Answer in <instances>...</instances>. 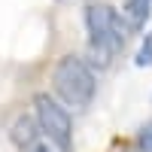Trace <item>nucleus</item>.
<instances>
[{
	"instance_id": "nucleus-2",
	"label": "nucleus",
	"mask_w": 152,
	"mask_h": 152,
	"mask_svg": "<svg viewBox=\"0 0 152 152\" xmlns=\"http://www.w3.org/2000/svg\"><path fill=\"white\" fill-rule=\"evenodd\" d=\"M52 85H55V94L64 100L67 107H76V110H82V107L91 104L94 88H97L91 67H88L82 58H76V55H64L55 64Z\"/></svg>"
},
{
	"instance_id": "nucleus-4",
	"label": "nucleus",
	"mask_w": 152,
	"mask_h": 152,
	"mask_svg": "<svg viewBox=\"0 0 152 152\" xmlns=\"http://www.w3.org/2000/svg\"><path fill=\"white\" fill-rule=\"evenodd\" d=\"M37 134H43V131H40V125H37V119L21 116V119H15V125H12V143H15L18 149H24V146H34Z\"/></svg>"
},
{
	"instance_id": "nucleus-8",
	"label": "nucleus",
	"mask_w": 152,
	"mask_h": 152,
	"mask_svg": "<svg viewBox=\"0 0 152 152\" xmlns=\"http://www.w3.org/2000/svg\"><path fill=\"white\" fill-rule=\"evenodd\" d=\"M34 152H52V149H49V146H37Z\"/></svg>"
},
{
	"instance_id": "nucleus-5",
	"label": "nucleus",
	"mask_w": 152,
	"mask_h": 152,
	"mask_svg": "<svg viewBox=\"0 0 152 152\" xmlns=\"http://www.w3.org/2000/svg\"><path fill=\"white\" fill-rule=\"evenodd\" d=\"M149 6L152 0H125V21H128V28H143L146 24V15H149Z\"/></svg>"
},
{
	"instance_id": "nucleus-1",
	"label": "nucleus",
	"mask_w": 152,
	"mask_h": 152,
	"mask_svg": "<svg viewBox=\"0 0 152 152\" xmlns=\"http://www.w3.org/2000/svg\"><path fill=\"white\" fill-rule=\"evenodd\" d=\"M85 31H88V49L100 64H110L122 52L125 37H128V21L107 3H88L85 6Z\"/></svg>"
},
{
	"instance_id": "nucleus-7",
	"label": "nucleus",
	"mask_w": 152,
	"mask_h": 152,
	"mask_svg": "<svg viewBox=\"0 0 152 152\" xmlns=\"http://www.w3.org/2000/svg\"><path fill=\"white\" fill-rule=\"evenodd\" d=\"M137 143H140V152H152V119L140 128V137H137Z\"/></svg>"
},
{
	"instance_id": "nucleus-6",
	"label": "nucleus",
	"mask_w": 152,
	"mask_h": 152,
	"mask_svg": "<svg viewBox=\"0 0 152 152\" xmlns=\"http://www.w3.org/2000/svg\"><path fill=\"white\" fill-rule=\"evenodd\" d=\"M134 64H137V67H146V64H152V28H149V34L143 37L140 49H137V58H134Z\"/></svg>"
},
{
	"instance_id": "nucleus-3",
	"label": "nucleus",
	"mask_w": 152,
	"mask_h": 152,
	"mask_svg": "<svg viewBox=\"0 0 152 152\" xmlns=\"http://www.w3.org/2000/svg\"><path fill=\"white\" fill-rule=\"evenodd\" d=\"M34 119L40 125V131L49 137L58 152H70L73 149V125H70V116L67 110L58 104L55 97H49L46 91H40L34 97Z\"/></svg>"
}]
</instances>
